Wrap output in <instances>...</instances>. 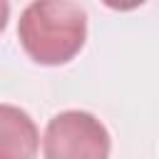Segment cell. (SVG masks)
<instances>
[{"label": "cell", "instance_id": "obj_1", "mask_svg": "<svg viewBox=\"0 0 159 159\" xmlns=\"http://www.w3.org/2000/svg\"><path fill=\"white\" fill-rule=\"evenodd\" d=\"M22 50L37 65H65L87 40V12L77 2H30L17 22Z\"/></svg>", "mask_w": 159, "mask_h": 159}, {"label": "cell", "instance_id": "obj_2", "mask_svg": "<svg viewBox=\"0 0 159 159\" xmlns=\"http://www.w3.org/2000/svg\"><path fill=\"white\" fill-rule=\"evenodd\" d=\"M109 132L89 112L65 109L47 122L42 154L45 159H109Z\"/></svg>", "mask_w": 159, "mask_h": 159}, {"label": "cell", "instance_id": "obj_3", "mask_svg": "<svg viewBox=\"0 0 159 159\" xmlns=\"http://www.w3.org/2000/svg\"><path fill=\"white\" fill-rule=\"evenodd\" d=\"M37 147L35 119L15 104H0V159H35Z\"/></svg>", "mask_w": 159, "mask_h": 159}, {"label": "cell", "instance_id": "obj_4", "mask_svg": "<svg viewBox=\"0 0 159 159\" xmlns=\"http://www.w3.org/2000/svg\"><path fill=\"white\" fill-rule=\"evenodd\" d=\"M7 17H10V5L0 0V32H2L5 25H7Z\"/></svg>", "mask_w": 159, "mask_h": 159}]
</instances>
